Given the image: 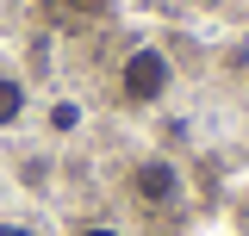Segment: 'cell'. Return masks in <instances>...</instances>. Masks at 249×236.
<instances>
[{"label":"cell","instance_id":"obj_1","mask_svg":"<svg viewBox=\"0 0 249 236\" xmlns=\"http://www.w3.org/2000/svg\"><path fill=\"white\" fill-rule=\"evenodd\" d=\"M168 87H175V62L162 56L156 44H137V50L119 62V100L124 106H162Z\"/></svg>","mask_w":249,"mask_h":236},{"label":"cell","instance_id":"obj_2","mask_svg":"<svg viewBox=\"0 0 249 236\" xmlns=\"http://www.w3.org/2000/svg\"><path fill=\"white\" fill-rule=\"evenodd\" d=\"M124 193H131V205H143V211H168V205H181L187 180H181V168L168 155H137L124 168Z\"/></svg>","mask_w":249,"mask_h":236},{"label":"cell","instance_id":"obj_3","mask_svg":"<svg viewBox=\"0 0 249 236\" xmlns=\"http://www.w3.org/2000/svg\"><path fill=\"white\" fill-rule=\"evenodd\" d=\"M25 112H31L25 81H19V75H0V131H13V124H19Z\"/></svg>","mask_w":249,"mask_h":236},{"label":"cell","instance_id":"obj_4","mask_svg":"<svg viewBox=\"0 0 249 236\" xmlns=\"http://www.w3.org/2000/svg\"><path fill=\"white\" fill-rule=\"evenodd\" d=\"M50 124H56V131H75V124H81V112H75V100H56V112H50Z\"/></svg>","mask_w":249,"mask_h":236},{"label":"cell","instance_id":"obj_5","mask_svg":"<svg viewBox=\"0 0 249 236\" xmlns=\"http://www.w3.org/2000/svg\"><path fill=\"white\" fill-rule=\"evenodd\" d=\"M62 6H69V13H81V19H100L112 0H62Z\"/></svg>","mask_w":249,"mask_h":236},{"label":"cell","instance_id":"obj_6","mask_svg":"<svg viewBox=\"0 0 249 236\" xmlns=\"http://www.w3.org/2000/svg\"><path fill=\"white\" fill-rule=\"evenodd\" d=\"M75 236H124V230H112V224H81Z\"/></svg>","mask_w":249,"mask_h":236},{"label":"cell","instance_id":"obj_7","mask_svg":"<svg viewBox=\"0 0 249 236\" xmlns=\"http://www.w3.org/2000/svg\"><path fill=\"white\" fill-rule=\"evenodd\" d=\"M0 236H25V230H0Z\"/></svg>","mask_w":249,"mask_h":236}]
</instances>
